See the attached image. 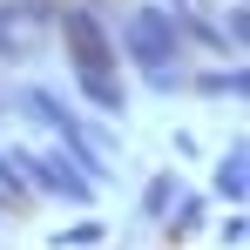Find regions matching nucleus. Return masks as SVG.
Returning a JSON list of instances; mask_svg holds the SVG:
<instances>
[{
  "label": "nucleus",
  "mask_w": 250,
  "mask_h": 250,
  "mask_svg": "<svg viewBox=\"0 0 250 250\" xmlns=\"http://www.w3.org/2000/svg\"><path fill=\"white\" fill-rule=\"evenodd\" d=\"M14 169H21V176H34V183H41V189H54V196H68V203H88V196H95V183H88L75 163H61V156L14 149Z\"/></svg>",
  "instance_id": "nucleus-2"
},
{
  "label": "nucleus",
  "mask_w": 250,
  "mask_h": 250,
  "mask_svg": "<svg viewBox=\"0 0 250 250\" xmlns=\"http://www.w3.org/2000/svg\"><path fill=\"white\" fill-rule=\"evenodd\" d=\"M169 7H183V0H169Z\"/></svg>",
  "instance_id": "nucleus-9"
},
{
  "label": "nucleus",
  "mask_w": 250,
  "mask_h": 250,
  "mask_svg": "<svg viewBox=\"0 0 250 250\" xmlns=\"http://www.w3.org/2000/svg\"><path fill=\"white\" fill-rule=\"evenodd\" d=\"M169 203H183V196H176V176H149V189H142V216H169Z\"/></svg>",
  "instance_id": "nucleus-6"
},
{
  "label": "nucleus",
  "mask_w": 250,
  "mask_h": 250,
  "mask_svg": "<svg viewBox=\"0 0 250 250\" xmlns=\"http://www.w3.org/2000/svg\"><path fill=\"white\" fill-rule=\"evenodd\" d=\"M216 196L223 203H244V149H230V163L216 169Z\"/></svg>",
  "instance_id": "nucleus-7"
},
{
  "label": "nucleus",
  "mask_w": 250,
  "mask_h": 250,
  "mask_svg": "<svg viewBox=\"0 0 250 250\" xmlns=\"http://www.w3.org/2000/svg\"><path fill=\"white\" fill-rule=\"evenodd\" d=\"M27 21H47L41 0H14V7H0V54H7V61H14V54H34V47H27V34H21Z\"/></svg>",
  "instance_id": "nucleus-4"
},
{
  "label": "nucleus",
  "mask_w": 250,
  "mask_h": 250,
  "mask_svg": "<svg viewBox=\"0 0 250 250\" xmlns=\"http://www.w3.org/2000/svg\"><path fill=\"white\" fill-rule=\"evenodd\" d=\"M75 75H82V95L95 102V108H108V115H115V108L128 102V95H122V75H115V68H75Z\"/></svg>",
  "instance_id": "nucleus-5"
},
{
  "label": "nucleus",
  "mask_w": 250,
  "mask_h": 250,
  "mask_svg": "<svg viewBox=\"0 0 250 250\" xmlns=\"http://www.w3.org/2000/svg\"><path fill=\"white\" fill-rule=\"evenodd\" d=\"M203 95H244V75H203Z\"/></svg>",
  "instance_id": "nucleus-8"
},
{
  "label": "nucleus",
  "mask_w": 250,
  "mask_h": 250,
  "mask_svg": "<svg viewBox=\"0 0 250 250\" xmlns=\"http://www.w3.org/2000/svg\"><path fill=\"white\" fill-rule=\"evenodd\" d=\"M61 34H68V54H75V68H115V47H108L102 21H95L88 7H68V14H61Z\"/></svg>",
  "instance_id": "nucleus-3"
},
{
  "label": "nucleus",
  "mask_w": 250,
  "mask_h": 250,
  "mask_svg": "<svg viewBox=\"0 0 250 250\" xmlns=\"http://www.w3.org/2000/svg\"><path fill=\"white\" fill-rule=\"evenodd\" d=\"M122 47H128V61H142V68H169L176 47H183V21L169 7H135L122 21Z\"/></svg>",
  "instance_id": "nucleus-1"
}]
</instances>
